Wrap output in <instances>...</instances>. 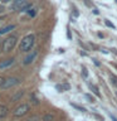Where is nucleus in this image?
<instances>
[{
	"label": "nucleus",
	"mask_w": 117,
	"mask_h": 121,
	"mask_svg": "<svg viewBox=\"0 0 117 121\" xmlns=\"http://www.w3.org/2000/svg\"><path fill=\"white\" fill-rule=\"evenodd\" d=\"M3 1H4V3H9L10 0H3Z\"/></svg>",
	"instance_id": "obj_26"
},
{
	"label": "nucleus",
	"mask_w": 117,
	"mask_h": 121,
	"mask_svg": "<svg viewBox=\"0 0 117 121\" xmlns=\"http://www.w3.org/2000/svg\"><path fill=\"white\" fill-rule=\"evenodd\" d=\"M28 112H29V105H26V104H21V105H19L18 107L14 110L13 115H14L15 117H21V116L26 115Z\"/></svg>",
	"instance_id": "obj_3"
},
{
	"label": "nucleus",
	"mask_w": 117,
	"mask_h": 121,
	"mask_svg": "<svg viewBox=\"0 0 117 121\" xmlns=\"http://www.w3.org/2000/svg\"><path fill=\"white\" fill-rule=\"evenodd\" d=\"M19 83H20V79H19L18 77H10V78H8V79L4 81L1 88L3 90H8V88H11V87L19 85Z\"/></svg>",
	"instance_id": "obj_4"
},
{
	"label": "nucleus",
	"mask_w": 117,
	"mask_h": 121,
	"mask_svg": "<svg viewBox=\"0 0 117 121\" xmlns=\"http://www.w3.org/2000/svg\"><path fill=\"white\" fill-rule=\"evenodd\" d=\"M93 13H94V14H98V13H100V11H98L97 9H93Z\"/></svg>",
	"instance_id": "obj_25"
},
{
	"label": "nucleus",
	"mask_w": 117,
	"mask_h": 121,
	"mask_svg": "<svg viewBox=\"0 0 117 121\" xmlns=\"http://www.w3.org/2000/svg\"><path fill=\"white\" fill-rule=\"evenodd\" d=\"M89 88L92 90V92H93L94 95H97L98 97H101V93L98 92V88H97V87H94V86L92 85V83H89Z\"/></svg>",
	"instance_id": "obj_13"
},
{
	"label": "nucleus",
	"mask_w": 117,
	"mask_h": 121,
	"mask_svg": "<svg viewBox=\"0 0 117 121\" xmlns=\"http://www.w3.org/2000/svg\"><path fill=\"white\" fill-rule=\"evenodd\" d=\"M116 1H117V0H116Z\"/></svg>",
	"instance_id": "obj_28"
},
{
	"label": "nucleus",
	"mask_w": 117,
	"mask_h": 121,
	"mask_svg": "<svg viewBox=\"0 0 117 121\" xmlns=\"http://www.w3.org/2000/svg\"><path fill=\"white\" fill-rule=\"evenodd\" d=\"M14 28H15L14 24H10V25L4 26V28H0V35H1V34H5V33H8V32H10V30L14 29Z\"/></svg>",
	"instance_id": "obj_7"
},
{
	"label": "nucleus",
	"mask_w": 117,
	"mask_h": 121,
	"mask_svg": "<svg viewBox=\"0 0 117 121\" xmlns=\"http://www.w3.org/2000/svg\"><path fill=\"white\" fill-rule=\"evenodd\" d=\"M86 97H87V98H88V100H89V102H92V104H93V102H94V100H93V97L91 96V95H88V93H86Z\"/></svg>",
	"instance_id": "obj_18"
},
{
	"label": "nucleus",
	"mask_w": 117,
	"mask_h": 121,
	"mask_svg": "<svg viewBox=\"0 0 117 121\" xmlns=\"http://www.w3.org/2000/svg\"><path fill=\"white\" fill-rule=\"evenodd\" d=\"M13 63H14V58H9V59H6V60H4V62H1V63H0V68L9 67V66H11Z\"/></svg>",
	"instance_id": "obj_8"
},
{
	"label": "nucleus",
	"mask_w": 117,
	"mask_h": 121,
	"mask_svg": "<svg viewBox=\"0 0 117 121\" xmlns=\"http://www.w3.org/2000/svg\"><path fill=\"white\" fill-rule=\"evenodd\" d=\"M23 95H24V91H19V92H18V93H15V95H14V96H13V97H11V101H18V100H19V98H20V97L23 96Z\"/></svg>",
	"instance_id": "obj_12"
},
{
	"label": "nucleus",
	"mask_w": 117,
	"mask_h": 121,
	"mask_svg": "<svg viewBox=\"0 0 117 121\" xmlns=\"http://www.w3.org/2000/svg\"><path fill=\"white\" fill-rule=\"evenodd\" d=\"M15 44H17V37L15 35H11V37H8L3 42V51L4 52H10L13 51V48L15 47Z\"/></svg>",
	"instance_id": "obj_2"
},
{
	"label": "nucleus",
	"mask_w": 117,
	"mask_h": 121,
	"mask_svg": "<svg viewBox=\"0 0 117 121\" xmlns=\"http://www.w3.org/2000/svg\"><path fill=\"white\" fill-rule=\"evenodd\" d=\"M3 11H4V6H3V5H0V14H1Z\"/></svg>",
	"instance_id": "obj_23"
},
{
	"label": "nucleus",
	"mask_w": 117,
	"mask_h": 121,
	"mask_svg": "<svg viewBox=\"0 0 117 121\" xmlns=\"http://www.w3.org/2000/svg\"><path fill=\"white\" fill-rule=\"evenodd\" d=\"M39 116H32V117H29L28 120H25V121H39Z\"/></svg>",
	"instance_id": "obj_15"
},
{
	"label": "nucleus",
	"mask_w": 117,
	"mask_h": 121,
	"mask_svg": "<svg viewBox=\"0 0 117 121\" xmlns=\"http://www.w3.org/2000/svg\"><path fill=\"white\" fill-rule=\"evenodd\" d=\"M3 23H4V19H3V18H0V28H1V25H3Z\"/></svg>",
	"instance_id": "obj_22"
},
{
	"label": "nucleus",
	"mask_w": 117,
	"mask_h": 121,
	"mask_svg": "<svg viewBox=\"0 0 117 121\" xmlns=\"http://www.w3.org/2000/svg\"><path fill=\"white\" fill-rule=\"evenodd\" d=\"M116 68H117V66H116Z\"/></svg>",
	"instance_id": "obj_27"
},
{
	"label": "nucleus",
	"mask_w": 117,
	"mask_h": 121,
	"mask_svg": "<svg viewBox=\"0 0 117 121\" xmlns=\"http://www.w3.org/2000/svg\"><path fill=\"white\" fill-rule=\"evenodd\" d=\"M109 78H111V81H112L113 85L117 86V77H116V76L115 74H111V76H109Z\"/></svg>",
	"instance_id": "obj_14"
},
{
	"label": "nucleus",
	"mask_w": 117,
	"mask_h": 121,
	"mask_svg": "<svg viewBox=\"0 0 117 121\" xmlns=\"http://www.w3.org/2000/svg\"><path fill=\"white\" fill-rule=\"evenodd\" d=\"M104 24H106V25H107V26H109V28H112V29H115V25H113V24H112V23H111V22H109V20H107V19H106V20H104Z\"/></svg>",
	"instance_id": "obj_16"
},
{
	"label": "nucleus",
	"mask_w": 117,
	"mask_h": 121,
	"mask_svg": "<svg viewBox=\"0 0 117 121\" xmlns=\"http://www.w3.org/2000/svg\"><path fill=\"white\" fill-rule=\"evenodd\" d=\"M42 121H54V115L53 113H45Z\"/></svg>",
	"instance_id": "obj_11"
},
{
	"label": "nucleus",
	"mask_w": 117,
	"mask_h": 121,
	"mask_svg": "<svg viewBox=\"0 0 117 121\" xmlns=\"http://www.w3.org/2000/svg\"><path fill=\"white\" fill-rule=\"evenodd\" d=\"M72 106H73V107H75L77 110H79V111H82V112H84L86 110L83 108V107H81V106H78V105H74V104H72Z\"/></svg>",
	"instance_id": "obj_17"
},
{
	"label": "nucleus",
	"mask_w": 117,
	"mask_h": 121,
	"mask_svg": "<svg viewBox=\"0 0 117 121\" xmlns=\"http://www.w3.org/2000/svg\"><path fill=\"white\" fill-rule=\"evenodd\" d=\"M29 14L32 15V17H34V15H35V9H33V10H30L29 11Z\"/></svg>",
	"instance_id": "obj_21"
},
{
	"label": "nucleus",
	"mask_w": 117,
	"mask_h": 121,
	"mask_svg": "<svg viewBox=\"0 0 117 121\" xmlns=\"http://www.w3.org/2000/svg\"><path fill=\"white\" fill-rule=\"evenodd\" d=\"M28 3H29L28 0H14V3L10 5V9L14 11H19V10L21 11Z\"/></svg>",
	"instance_id": "obj_5"
},
{
	"label": "nucleus",
	"mask_w": 117,
	"mask_h": 121,
	"mask_svg": "<svg viewBox=\"0 0 117 121\" xmlns=\"http://www.w3.org/2000/svg\"><path fill=\"white\" fill-rule=\"evenodd\" d=\"M37 53H38L37 51H33L32 53H30V54H28V56H26L25 58H24L23 63H24V64H30V63H32L33 60H34V58L37 57Z\"/></svg>",
	"instance_id": "obj_6"
},
{
	"label": "nucleus",
	"mask_w": 117,
	"mask_h": 121,
	"mask_svg": "<svg viewBox=\"0 0 117 121\" xmlns=\"http://www.w3.org/2000/svg\"><path fill=\"white\" fill-rule=\"evenodd\" d=\"M4 81H5V78L0 77V88H1V86H3V83H4Z\"/></svg>",
	"instance_id": "obj_20"
},
{
	"label": "nucleus",
	"mask_w": 117,
	"mask_h": 121,
	"mask_svg": "<svg viewBox=\"0 0 117 121\" xmlns=\"http://www.w3.org/2000/svg\"><path fill=\"white\" fill-rule=\"evenodd\" d=\"M69 85L68 83H63V85H57L55 86V88L59 91V92H62V91H64V90H69Z\"/></svg>",
	"instance_id": "obj_10"
},
{
	"label": "nucleus",
	"mask_w": 117,
	"mask_h": 121,
	"mask_svg": "<svg viewBox=\"0 0 117 121\" xmlns=\"http://www.w3.org/2000/svg\"><path fill=\"white\" fill-rule=\"evenodd\" d=\"M34 42H35V35H34V34H28V35H25L21 39L19 49H20L21 52H28L34 45Z\"/></svg>",
	"instance_id": "obj_1"
},
{
	"label": "nucleus",
	"mask_w": 117,
	"mask_h": 121,
	"mask_svg": "<svg viewBox=\"0 0 117 121\" xmlns=\"http://www.w3.org/2000/svg\"><path fill=\"white\" fill-rule=\"evenodd\" d=\"M6 115H8V107L4 105H0V119L5 117Z\"/></svg>",
	"instance_id": "obj_9"
},
{
	"label": "nucleus",
	"mask_w": 117,
	"mask_h": 121,
	"mask_svg": "<svg viewBox=\"0 0 117 121\" xmlns=\"http://www.w3.org/2000/svg\"><path fill=\"white\" fill-rule=\"evenodd\" d=\"M82 71H83V72H82L83 76H84V77H87V76H88V72H87V69H86L84 67H83V68H82Z\"/></svg>",
	"instance_id": "obj_19"
},
{
	"label": "nucleus",
	"mask_w": 117,
	"mask_h": 121,
	"mask_svg": "<svg viewBox=\"0 0 117 121\" xmlns=\"http://www.w3.org/2000/svg\"><path fill=\"white\" fill-rule=\"evenodd\" d=\"M111 119H112L113 121H117V119H116V117H115V116H113V115H111Z\"/></svg>",
	"instance_id": "obj_24"
}]
</instances>
